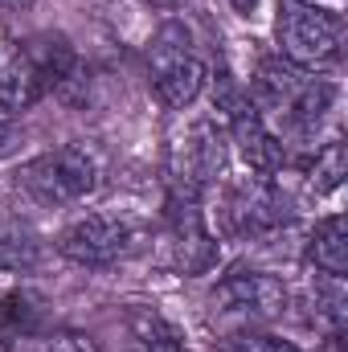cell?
<instances>
[{"label":"cell","mask_w":348,"mask_h":352,"mask_svg":"<svg viewBox=\"0 0 348 352\" xmlns=\"http://www.w3.org/2000/svg\"><path fill=\"white\" fill-rule=\"evenodd\" d=\"M336 87L316 78V70H303L287 58H262L254 70V107L274 111L295 135L316 131V123L324 119V111L332 107Z\"/></svg>","instance_id":"obj_1"},{"label":"cell","mask_w":348,"mask_h":352,"mask_svg":"<svg viewBox=\"0 0 348 352\" xmlns=\"http://www.w3.org/2000/svg\"><path fill=\"white\" fill-rule=\"evenodd\" d=\"M17 188L25 197H33L45 209H62V205H78L98 188V160L83 144H62L50 148L33 160H25L17 168Z\"/></svg>","instance_id":"obj_2"},{"label":"cell","mask_w":348,"mask_h":352,"mask_svg":"<svg viewBox=\"0 0 348 352\" xmlns=\"http://www.w3.org/2000/svg\"><path fill=\"white\" fill-rule=\"evenodd\" d=\"M274 37H279V58L316 70L340 58L345 45V21L320 4L307 0H279V16H274Z\"/></svg>","instance_id":"obj_3"},{"label":"cell","mask_w":348,"mask_h":352,"mask_svg":"<svg viewBox=\"0 0 348 352\" xmlns=\"http://www.w3.org/2000/svg\"><path fill=\"white\" fill-rule=\"evenodd\" d=\"M287 307H291V291L283 287V278H274L266 270H234L209 295V316L226 332L262 328V324L279 320Z\"/></svg>","instance_id":"obj_4"},{"label":"cell","mask_w":348,"mask_h":352,"mask_svg":"<svg viewBox=\"0 0 348 352\" xmlns=\"http://www.w3.org/2000/svg\"><path fill=\"white\" fill-rule=\"evenodd\" d=\"M148 82L156 90V98H160L164 107H173V111L197 102V94L205 90L209 70H205V62L188 50V33H184L180 25H164V29L156 33L152 50H148Z\"/></svg>","instance_id":"obj_5"},{"label":"cell","mask_w":348,"mask_h":352,"mask_svg":"<svg viewBox=\"0 0 348 352\" xmlns=\"http://www.w3.org/2000/svg\"><path fill=\"white\" fill-rule=\"evenodd\" d=\"M221 168H226V135L209 119L188 123L168 148V188L173 192L201 197Z\"/></svg>","instance_id":"obj_6"},{"label":"cell","mask_w":348,"mask_h":352,"mask_svg":"<svg viewBox=\"0 0 348 352\" xmlns=\"http://www.w3.org/2000/svg\"><path fill=\"white\" fill-rule=\"evenodd\" d=\"M58 250L78 266H111L135 250V230L119 213H83L62 230Z\"/></svg>","instance_id":"obj_7"},{"label":"cell","mask_w":348,"mask_h":352,"mask_svg":"<svg viewBox=\"0 0 348 352\" xmlns=\"http://www.w3.org/2000/svg\"><path fill=\"white\" fill-rule=\"evenodd\" d=\"M226 221L238 238H270L291 221V201L279 192V184L270 176H250L242 184H234L226 192Z\"/></svg>","instance_id":"obj_8"},{"label":"cell","mask_w":348,"mask_h":352,"mask_svg":"<svg viewBox=\"0 0 348 352\" xmlns=\"http://www.w3.org/2000/svg\"><path fill=\"white\" fill-rule=\"evenodd\" d=\"M221 111H226V123H230V140L238 144L242 160L250 164V173L259 176H274L287 164V148L283 140L266 127V119L259 115V107L242 94H226L221 98Z\"/></svg>","instance_id":"obj_9"},{"label":"cell","mask_w":348,"mask_h":352,"mask_svg":"<svg viewBox=\"0 0 348 352\" xmlns=\"http://www.w3.org/2000/svg\"><path fill=\"white\" fill-rule=\"evenodd\" d=\"M168 254L180 274H201L217 263V242L188 192H168Z\"/></svg>","instance_id":"obj_10"},{"label":"cell","mask_w":348,"mask_h":352,"mask_svg":"<svg viewBox=\"0 0 348 352\" xmlns=\"http://www.w3.org/2000/svg\"><path fill=\"white\" fill-rule=\"evenodd\" d=\"M45 78L29 54V41H17L12 33L0 29V107L4 111H25L45 94Z\"/></svg>","instance_id":"obj_11"},{"label":"cell","mask_w":348,"mask_h":352,"mask_svg":"<svg viewBox=\"0 0 348 352\" xmlns=\"http://www.w3.org/2000/svg\"><path fill=\"white\" fill-rule=\"evenodd\" d=\"M123 352H188L180 328L164 311L156 307H144V303H131L127 316H123Z\"/></svg>","instance_id":"obj_12"},{"label":"cell","mask_w":348,"mask_h":352,"mask_svg":"<svg viewBox=\"0 0 348 352\" xmlns=\"http://www.w3.org/2000/svg\"><path fill=\"white\" fill-rule=\"evenodd\" d=\"M307 258L320 274H336L345 278L348 270V226L340 213L324 217L316 230H312V242H307Z\"/></svg>","instance_id":"obj_13"},{"label":"cell","mask_w":348,"mask_h":352,"mask_svg":"<svg viewBox=\"0 0 348 352\" xmlns=\"http://www.w3.org/2000/svg\"><path fill=\"white\" fill-rule=\"evenodd\" d=\"M345 173H348L345 144L332 140V144H324V148L316 152V160H312V168H307V188H312L316 197H328V192H336V188L345 184Z\"/></svg>","instance_id":"obj_14"},{"label":"cell","mask_w":348,"mask_h":352,"mask_svg":"<svg viewBox=\"0 0 348 352\" xmlns=\"http://www.w3.org/2000/svg\"><path fill=\"white\" fill-rule=\"evenodd\" d=\"M221 352H303V349L283 340V336H270L262 328H238V332H226Z\"/></svg>","instance_id":"obj_15"},{"label":"cell","mask_w":348,"mask_h":352,"mask_svg":"<svg viewBox=\"0 0 348 352\" xmlns=\"http://www.w3.org/2000/svg\"><path fill=\"white\" fill-rule=\"evenodd\" d=\"M37 352H90V349H87V340H78L74 332H54V336L41 340Z\"/></svg>","instance_id":"obj_16"},{"label":"cell","mask_w":348,"mask_h":352,"mask_svg":"<svg viewBox=\"0 0 348 352\" xmlns=\"http://www.w3.org/2000/svg\"><path fill=\"white\" fill-rule=\"evenodd\" d=\"M33 8V0H0V12H25Z\"/></svg>","instance_id":"obj_17"},{"label":"cell","mask_w":348,"mask_h":352,"mask_svg":"<svg viewBox=\"0 0 348 352\" xmlns=\"http://www.w3.org/2000/svg\"><path fill=\"white\" fill-rule=\"evenodd\" d=\"M230 4H234V8H238V12H242V16H250V12H254V8H259V0H230Z\"/></svg>","instance_id":"obj_18"},{"label":"cell","mask_w":348,"mask_h":352,"mask_svg":"<svg viewBox=\"0 0 348 352\" xmlns=\"http://www.w3.org/2000/svg\"><path fill=\"white\" fill-rule=\"evenodd\" d=\"M8 144H12V127H8V123H4V119H0V152H4V148H8Z\"/></svg>","instance_id":"obj_19"}]
</instances>
